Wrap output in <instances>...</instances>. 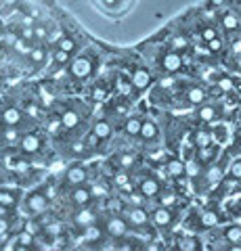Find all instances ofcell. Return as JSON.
<instances>
[{
  "label": "cell",
  "instance_id": "ee69618b",
  "mask_svg": "<svg viewBox=\"0 0 241 251\" xmlns=\"http://www.w3.org/2000/svg\"><path fill=\"white\" fill-rule=\"evenodd\" d=\"M86 140H84V143H80V140H78V143H74L72 145V153L74 155H82V153H86Z\"/></svg>",
  "mask_w": 241,
  "mask_h": 251
},
{
  "label": "cell",
  "instance_id": "8d00e7d4",
  "mask_svg": "<svg viewBox=\"0 0 241 251\" xmlns=\"http://www.w3.org/2000/svg\"><path fill=\"white\" fill-rule=\"evenodd\" d=\"M206 44H208V50H210V52H220V50L224 49V42H222V38H220V36L212 38V40L206 42Z\"/></svg>",
  "mask_w": 241,
  "mask_h": 251
},
{
  "label": "cell",
  "instance_id": "7402d4cb",
  "mask_svg": "<svg viewBox=\"0 0 241 251\" xmlns=\"http://www.w3.org/2000/svg\"><path fill=\"white\" fill-rule=\"evenodd\" d=\"M95 214H92L90 209H80L78 214L74 216V222L78 224V226H82V228H86V226H90V224H95Z\"/></svg>",
  "mask_w": 241,
  "mask_h": 251
},
{
  "label": "cell",
  "instance_id": "91938a15",
  "mask_svg": "<svg viewBox=\"0 0 241 251\" xmlns=\"http://www.w3.org/2000/svg\"><path fill=\"white\" fill-rule=\"evenodd\" d=\"M235 69H237V72H241V54H237V57H235Z\"/></svg>",
  "mask_w": 241,
  "mask_h": 251
},
{
  "label": "cell",
  "instance_id": "ffe728a7",
  "mask_svg": "<svg viewBox=\"0 0 241 251\" xmlns=\"http://www.w3.org/2000/svg\"><path fill=\"white\" fill-rule=\"evenodd\" d=\"M0 203L6 207H17L19 203V193L11 191V188H0Z\"/></svg>",
  "mask_w": 241,
  "mask_h": 251
},
{
  "label": "cell",
  "instance_id": "816d5d0a",
  "mask_svg": "<svg viewBox=\"0 0 241 251\" xmlns=\"http://www.w3.org/2000/svg\"><path fill=\"white\" fill-rule=\"evenodd\" d=\"M128 182H130V178L126 174H118V176H115V184H118V186H126Z\"/></svg>",
  "mask_w": 241,
  "mask_h": 251
},
{
  "label": "cell",
  "instance_id": "5bb4252c",
  "mask_svg": "<svg viewBox=\"0 0 241 251\" xmlns=\"http://www.w3.org/2000/svg\"><path fill=\"white\" fill-rule=\"evenodd\" d=\"M206 99H208V92L201 86H189L187 88V100H189V105H204Z\"/></svg>",
  "mask_w": 241,
  "mask_h": 251
},
{
  "label": "cell",
  "instance_id": "c3c4849f",
  "mask_svg": "<svg viewBox=\"0 0 241 251\" xmlns=\"http://www.w3.org/2000/svg\"><path fill=\"white\" fill-rule=\"evenodd\" d=\"M132 163H134V157L132 155H120V166L122 168H130Z\"/></svg>",
  "mask_w": 241,
  "mask_h": 251
},
{
  "label": "cell",
  "instance_id": "ba28073f",
  "mask_svg": "<svg viewBox=\"0 0 241 251\" xmlns=\"http://www.w3.org/2000/svg\"><path fill=\"white\" fill-rule=\"evenodd\" d=\"M40 147H42V140L40 136H36V134H23L21 140H19V149L26 155H34L40 151Z\"/></svg>",
  "mask_w": 241,
  "mask_h": 251
},
{
  "label": "cell",
  "instance_id": "3957f363",
  "mask_svg": "<svg viewBox=\"0 0 241 251\" xmlns=\"http://www.w3.org/2000/svg\"><path fill=\"white\" fill-rule=\"evenodd\" d=\"M151 222L158 226V228H170V226H172V222H174V211H172V207L160 205L158 209H153Z\"/></svg>",
  "mask_w": 241,
  "mask_h": 251
},
{
  "label": "cell",
  "instance_id": "7bdbcfd3",
  "mask_svg": "<svg viewBox=\"0 0 241 251\" xmlns=\"http://www.w3.org/2000/svg\"><path fill=\"white\" fill-rule=\"evenodd\" d=\"M21 38L23 40H32V38H36V31L32 25H23L21 27Z\"/></svg>",
  "mask_w": 241,
  "mask_h": 251
},
{
  "label": "cell",
  "instance_id": "8992f818",
  "mask_svg": "<svg viewBox=\"0 0 241 251\" xmlns=\"http://www.w3.org/2000/svg\"><path fill=\"white\" fill-rule=\"evenodd\" d=\"M138 193H141L145 199L158 197V195L161 193V182L158 178H153V176H145L141 180V184H138Z\"/></svg>",
  "mask_w": 241,
  "mask_h": 251
},
{
  "label": "cell",
  "instance_id": "6125c7cd",
  "mask_svg": "<svg viewBox=\"0 0 241 251\" xmlns=\"http://www.w3.org/2000/svg\"><path fill=\"white\" fill-rule=\"evenodd\" d=\"M6 2H15V0H6Z\"/></svg>",
  "mask_w": 241,
  "mask_h": 251
},
{
  "label": "cell",
  "instance_id": "f1b7e54d",
  "mask_svg": "<svg viewBox=\"0 0 241 251\" xmlns=\"http://www.w3.org/2000/svg\"><path fill=\"white\" fill-rule=\"evenodd\" d=\"M17 243H19V249H27L34 245V234L27 232V230H21L17 234Z\"/></svg>",
  "mask_w": 241,
  "mask_h": 251
},
{
  "label": "cell",
  "instance_id": "4316f807",
  "mask_svg": "<svg viewBox=\"0 0 241 251\" xmlns=\"http://www.w3.org/2000/svg\"><path fill=\"white\" fill-rule=\"evenodd\" d=\"M141 126L143 122L138 117H128L126 124H124V130H126L128 136H141Z\"/></svg>",
  "mask_w": 241,
  "mask_h": 251
},
{
  "label": "cell",
  "instance_id": "277c9868",
  "mask_svg": "<svg viewBox=\"0 0 241 251\" xmlns=\"http://www.w3.org/2000/svg\"><path fill=\"white\" fill-rule=\"evenodd\" d=\"M92 69H95V65H92V61L88 57H80V59H74L69 63V72H72V75L78 77V80L88 77L92 74Z\"/></svg>",
  "mask_w": 241,
  "mask_h": 251
},
{
  "label": "cell",
  "instance_id": "cb8c5ba5",
  "mask_svg": "<svg viewBox=\"0 0 241 251\" xmlns=\"http://www.w3.org/2000/svg\"><path fill=\"white\" fill-rule=\"evenodd\" d=\"M220 23H222V27L227 29V31H237V29H239V19H237V15L231 13V11L222 13Z\"/></svg>",
  "mask_w": 241,
  "mask_h": 251
},
{
  "label": "cell",
  "instance_id": "83f0119b",
  "mask_svg": "<svg viewBox=\"0 0 241 251\" xmlns=\"http://www.w3.org/2000/svg\"><path fill=\"white\" fill-rule=\"evenodd\" d=\"M92 132L101 138V140H107L111 136V126H109V122H105V120H101V122H97L95 126H92Z\"/></svg>",
  "mask_w": 241,
  "mask_h": 251
},
{
  "label": "cell",
  "instance_id": "2e32d148",
  "mask_svg": "<svg viewBox=\"0 0 241 251\" xmlns=\"http://www.w3.org/2000/svg\"><path fill=\"white\" fill-rule=\"evenodd\" d=\"M0 117H2L4 126H19L21 120H23V113H21V109H17V107H6Z\"/></svg>",
  "mask_w": 241,
  "mask_h": 251
},
{
  "label": "cell",
  "instance_id": "7a4b0ae2",
  "mask_svg": "<svg viewBox=\"0 0 241 251\" xmlns=\"http://www.w3.org/2000/svg\"><path fill=\"white\" fill-rule=\"evenodd\" d=\"M128 228H130V222L126 218H120V216H111L105 222V230L113 239H124L128 234Z\"/></svg>",
  "mask_w": 241,
  "mask_h": 251
},
{
  "label": "cell",
  "instance_id": "bcb514c9",
  "mask_svg": "<svg viewBox=\"0 0 241 251\" xmlns=\"http://www.w3.org/2000/svg\"><path fill=\"white\" fill-rule=\"evenodd\" d=\"M11 230V222H9V218H0V237H4L6 232Z\"/></svg>",
  "mask_w": 241,
  "mask_h": 251
},
{
  "label": "cell",
  "instance_id": "e575fe53",
  "mask_svg": "<svg viewBox=\"0 0 241 251\" xmlns=\"http://www.w3.org/2000/svg\"><path fill=\"white\" fill-rule=\"evenodd\" d=\"M187 46H189V40H187L185 36H174V38H172V42H170V49H172V50H178V52L187 50Z\"/></svg>",
  "mask_w": 241,
  "mask_h": 251
},
{
  "label": "cell",
  "instance_id": "6da1fadb",
  "mask_svg": "<svg viewBox=\"0 0 241 251\" xmlns=\"http://www.w3.org/2000/svg\"><path fill=\"white\" fill-rule=\"evenodd\" d=\"M49 201H51V199L46 197L44 193H40V191L29 193L27 199H26V211H27V214H32V216L44 214L46 207H49Z\"/></svg>",
  "mask_w": 241,
  "mask_h": 251
},
{
  "label": "cell",
  "instance_id": "94428289",
  "mask_svg": "<svg viewBox=\"0 0 241 251\" xmlns=\"http://www.w3.org/2000/svg\"><path fill=\"white\" fill-rule=\"evenodd\" d=\"M103 4H107V6H115V4H118V0H103Z\"/></svg>",
  "mask_w": 241,
  "mask_h": 251
},
{
  "label": "cell",
  "instance_id": "44dd1931",
  "mask_svg": "<svg viewBox=\"0 0 241 251\" xmlns=\"http://www.w3.org/2000/svg\"><path fill=\"white\" fill-rule=\"evenodd\" d=\"M222 174H224V170L218 166V163H216V166H210L206 170V182H208V186L218 184L220 180H222Z\"/></svg>",
  "mask_w": 241,
  "mask_h": 251
},
{
  "label": "cell",
  "instance_id": "b9f144b4",
  "mask_svg": "<svg viewBox=\"0 0 241 251\" xmlns=\"http://www.w3.org/2000/svg\"><path fill=\"white\" fill-rule=\"evenodd\" d=\"M92 99L95 100H105L107 99V90L103 86H95V90H92Z\"/></svg>",
  "mask_w": 241,
  "mask_h": 251
},
{
  "label": "cell",
  "instance_id": "9f6ffc18",
  "mask_svg": "<svg viewBox=\"0 0 241 251\" xmlns=\"http://www.w3.org/2000/svg\"><path fill=\"white\" fill-rule=\"evenodd\" d=\"M9 216H11V207H6L0 203V218H9Z\"/></svg>",
  "mask_w": 241,
  "mask_h": 251
},
{
  "label": "cell",
  "instance_id": "836d02e7",
  "mask_svg": "<svg viewBox=\"0 0 241 251\" xmlns=\"http://www.w3.org/2000/svg\"><path fill=\"white\" fill-rule=\"evenodd\" d=\"M212 132V140L214 143H218V145H222L224 140H227V128L220 124V126H214V130H210Z\"/></svg>",
  "mask_w": 241,
  "mask_h": 251
},
{
  "label": "cell",
  "instance_id": "e0dca14e",
  "mask_svg": "<svg viewBox=\"0 0 241 251\" xmlns=\"http://www.w3.org/2000/svg\"><path fill=\"white\" fill-rule=\"evenodd\" d=\"M176 249H181V251H197V249H201V241L197 237L187 234V237H181L176 241Z\"/></svg>",
  "mask_w": 241,
  "mask_h": 251
},
{
  "label": "cell",
  "instance_id": "f35d334b",
  "mask_svg": "<svg viewBox=\"0 0 241 251\" xmlns=\"http://www.w3.org/2000/svg\"><path fill=\"white\" fill-rule=\"evenodd\" d=\"M46 130H49L51 134H57L59 130H63V124H61V117H59V120H51V122H49V126H46Z\"/></svg>",
  "mask_w": 241,
  "mask_h": 251
},
{
  "label": "cell",
  "instance_id": "d590c367",
  "mask_svg": "<svg viewBox=\"0 0 241 251\" xmlns=\"http://www.w3.org/2000/svg\"><path fill=\"white\" fill-rule=\"evenodd\" d=\"M69 54H72V52L57 49L55 54H53V59H55V65H67V63H69Z\"/></svg>",
  "mask_w": 241,
  "mask_h": 251
},
{
  "label": "cell",
  "instance_id": "ab89813d",
  "mask_svg": "<svg viewBox=\"0 0 241 251\" xmlns=\"http://www.w3.org/2000/svg\"><path fill=\"white\" fill-rule=\"evenodd\" d=\"M216 36H218V31H216L214 27H204V31H201V38H204V42H210V40H212V38H216Z\"/></svg>",
  "mask_w": 241,
  "mask_h": 251
},
{
  "label": "cell",
  "instance_id": "7c38bea8",
  "mask_svg": "<svg viewBox=\"0 0 241 251\" xmlns=\"http://www.w3.org/2000/svg\"><path fill=\"white\" fill-rule=\"evenodd\" d=\"M216 155H218V149H216L214 145H208V147H199L197 151H195V159L199 163H204V166H210L214 159H216Z\"/></svg>",
  "mask_w": 241,
  "mask_h": 251
},
{
  "label": "cell",
  "instance_id": "9c48e42d",
  "mask_svg": "<svg viewBox=\"0 0 241 251\" xmlns=\"http://www.w3.org/2000/svg\"><path fill=\"white\" fill-rule=\"evenodd\" d=\"M149 214L143 209V207H130V209H126V220L130 222V226H136V228H141V226H145L147 222H149Z\"/></svg>",
  "mask_w": 241,
  "mask_h": 251
},
{
  "label": "cell",
  "instance_id": "680465c9",
  "mask_svg": "<svg viewBox=\"0 0 241 251\" xmlns=\"http://www.w3.org/2000/svg\"><path fill=\"white\" fill-rule=\"evenodd\" d=\"M231 50H233V52H235V54H241V38H239V40H237V42H233V46H231Z\"/></svg>",
  "mask_w": 241,
  "mask_h": 251
},
{
  "label": "cell",
  "instance_id": "7dc6e473",
  "mask_svg": "<svg viewBox=\"0 0 241 251\" xmlns=\"http://www.w3.org/2000/svg\"><path fill=\"white\" fill-rule=\"evenodd\" d=\"M229 209H231V214L235 216V218H241V197L237 201H233V205Z\"/></svg>",
  "mask_w": 241,
  "mask_h": 251
},
{
  "label": "cell",
  "instance_id": "1f68e13d",
  "mask_svg": "<svg viewBox=\"0 0 241 251\" xmlns=\"http://www.w3.org/2000/svg\"><path fill=\"white\" fill-rule=\"evenodd\" d=\"M27 57H29V61H32V63H36V65H40V63L46 59V52H44L42 46H36V49H29Z\"/></svg>",
  "mask_w": 241,
  "mask_h": 251
},
{
  "label": "cell",
  "instance_id": "d4e9b609",
  "mask_svg": "<svg viewBox=\"0 0 241 251\" xmlns=\"http://www.w3.org/2000/svg\"><path fill=\"white\" fill-rule=\"evenodd\" d=\"M212 143H214V140H212V132H210V130H197L195 136H193V145H195V149L208 147Z\"/></svg>",
  "mask_w": 241,
  "mask_h": 251
},
{
  "label": "cell",
  "instance_id": "681fc988",
  "mask_svg": "<svg viewBox=\"0 0 241 251\" xmlns=\"http://www.w3.org/2000/svg\"><path fill=\"white\" fill-rule=\"evenodd\" d=\"M34 31H36V38H38V40H42V38L49 36V31H46V27H44V25H36V27H34Z\"/></svg>",
  "mask_w": 241,
  "mask_h": 251
},
{
  "label": "cell",
  "instance_id": "f5cc1de1",
  "mask_svg": "<svg viewBox=\"0 0 241 251\" xmlns=\"http://www.w3.org/2000/svg\"><path fill=\"white\" fill-rule=\"evenodd\" d=\"M109 209H111V211H122V209H124L122 201H120V199H111V201H109Z\"/></svg>",
  "mask_w": 241,
  "mask_h": 251
},
{
  "label": "cell",
  "instance_id": "74e56055",
  "mask_svg": "<svg viewBox=\"0 0 241 251\" xmlns=\"http://www.w3.org/2000/svg\"><path fill=\"white\" fill-rule=\"evenodd\" d=\"M161 205H166V207H172L174 205V203H176V195L174 193H164V195H161Z\"/></svg>",
  "mask_w": 241,
  "mask_h": 251
},
{
  "label": "cell",
  "instance_id": "d6986e66",
  "mask_svg": "<svg viewBox=\"0 0 241 251\" xmlns=\"http://www.w3.org/2000/svg\"><path fill=\"white\" fill-rule=\"evenodd\" d=\"M166 172H168V176H172V178H183V176H187V163L181 159H170L166 166Z\"/></svg>",
  "mask_w": 241,
  "mask_h": 251
},
{
  "label": "cell",
  "instance_id": "ac0fdd59",
  "mask_svg": "<svg viewBox=\"0 0 241 251\" xmlns=\"http://www.w3.org/2000/svg\"><path fill=\"white\" fill-rule=\"evenodd\" d=\"M222 237H224V241H227V243H231V245H237V243H241V224L224 226Z\"/></svg>",
  "mask_w": 241,
  "mask_h": 251
},
{
  "label": "cell",
  "instance_id": "30bf717a",
  "mask_svg": "<svg viewBox=\"0 0 241 251\" xmlns=\"http://www.w3.org/2000/svg\"><path fill=\"white\" fill-rule=\"evenodd\" d=\"M197 224H199V228H204V230L216 228V226L220 224V216L216 214L214 209H204V211H201V214L197 216Z\"/></svg>",
  "mask_w": 241,
  "mask_h": 251
},
{
  "label": "cell",
  "instance_id": "f907efd6",
  "mask_svg": "<svg viewBox=\"0 0 241 251\" xmlns=\"http://www.w3.org/2000/svg\"><path fill=\"white\" fill-rule=\"evenodd\" d=\"M44 195H46V197H49V199H55V197H57L55 186H53V184H46V186H44Z\"/></svg>",
  "mask_w": 241,
  "mask_h": 251
},
{
  "label": "cell",
  "instance_id": "5b68a950",
  "mask_svg": "<svg viewBox=\"0 0 241 251\" xmlns=\"http://www.w3.org/2000/svg\"><path fill=\"white\" fill-rule=\"evenodd\" d=\"M161 67H164V72H168V74L181 72L183 69V54L178 50L170 49L168 52H164V57H161Z\"/></svg>",
  "mask_w": 241,
  "mask_h": 251
},
{
  "label": "cell",
  "instance_id": "db71d44e",
  "mask_svg": "<svg viewBox=\"0 0 241 251\" xmlns=\"http://www.w3.org/2000/svg\"><path fill=\"white\" fill-rule=\"evenodd\" d=\"M99 140H101V138L95 134V132H90L88 138H86V145H88V147H97V145H99Z\"/></svg>",
  "mask_w": 241,
  "mask_h": 251
},
{
  "label": "cell",
  "instance_id": "603a6c76",
  "mask_svg": "<svg viewBox=\"0 0 241 251\" xmlns=\"http://www.w3.org/2000/svg\"><path fill=\"white\" fill-rule=\"evenodd\" d=\"M61 124H63V130H74L78 124H80V115H78L74 109H67L61 115Z\"/></svg>",
  "mask_w": 241,
  "mask_h": 251
},
{
  "label": "cell",
  "instance_id": "e7e4bbea",
  "mask_svg": "<svg viewBox=\"0 0 241 251\" xmlns=\"http://www.w3.org/2000/svg\"><path fill=\"white\" fill-rule=\"evenodd\" d=\"M0 122H2V117H0Z\"/></svg>",
  "mask_w": 241,
  "mask_h": 251
},
{
  "label": "cell",
  "instance_id": "484cf974",
  "mask_svg": "<svg viewBox=\"0 0 241 251\" xmlns=\"http://www.w3.org/2000/svg\"><path fill=\"white\" fill-rule=\"evenodd\" d=\"M158 134H160V130H158V126H155L153 122H143V126H141V138H145V140H155L158 138Z\"/></svg>",
  "mask_w": 241,
  "mask_h": 251
},
{
  "label": "cell",
  "instance_id": "d6a6232c",
  "mask_svg": "<svg viewBox=\"0 0 241 251\" xmlns=\"http://www.w3.org/2000/svg\"><path fill=\"white\" fill-rule=\"evenodd\" d=\"M2 136L6 143H19L21 136H19V132H17V126H6L4 132H2Z\"/></svg>",
  "mask_w": 241,
  "mask_h": 251
},
{
  "label": "cell",
  "instance_id": "f546056e",
  "mask_svg": "<svg viewBox=\"0 0 241 251\" xmlns=\"http://www.w3.org/2000/svg\"><path fill=\"white\" fill-rule=\"evenodd\" d=\"M227 176L231 178V180H235V182H241V157L239 159H235L229 166V172H227Z\"/></svg>",
  "mask_w": 241,
  "mask_h": 251
},
{
  "label": "cell",
  "instance_id": "52a82bcc",
  "mask_svg": "<svg viewBox=\"0 0 241 251\" xmlns=\"http://www.w3.org/2000/svg\"><path fill=\"white\" fill-rule=\"evenodd\" d=\"M88 180V172L84 166H72V168H67L65 172V182L69 186H80L84 184Z\"/></svg>",
  "mask_w": 241,
  "mask_h": 251
},
{
  "label": "cell",
  "instance_id": "be15d7a7",
  "mask_svg": "<svg viewBox=\"0 0 241 251\" xmlns=\"http://www.w3.org/2000/svg\"><path fill=\"white\" fill-rule=\"evenodd\" d=\"M0 40H2V34H0Z\"/></svg>",
  "mask_w": 241,
  "mask_h": 251
},
{
  "label": "cell",
  "instance_id": "8fae6325",
  "mask_svg": "<svg viewBox=\"0 0 241 251\" xmlns=\"http://www.w3.org/2000/svg\"><path fill=\"white\" fill-rule=\"evenodd\" d=\"M218 117H220L218 107H214V105H199V109H197V120L199 122L212 124V122L218 120Z\"/></svg>",
  "mask_w": 241,
  "mask_h": 251
},
{
  "label": "cell",
  "instance_id": "4dcf8cb0",
  "mask_svg": "<svg viewBox=\"0 0 241 251\" xmlns=\"http://www.w3.org/2000/svg\"><path fill=\"white\" fill-rule=\"evenodd\" d=\"M57 49L67 50V52H74L76 50V40H74V38H69V36H61L59 40H57Z\"/></svg>",
  "mask_w": 241,
  "mask_h": 251
},
{
  "label": "cell",
  "instance_id": "60d3db41",
  "mask_svg": "<svg viewBox=\"0 0 241 251\" xmlns=\"http://www.w3.org/2000/svg\"><path fill=\"white\" fill-rule=\"evenodd\" d=\"M26 113L29 117H40V107L36 103H26Z\"/></svg>",
  "mask_w": 241,
  "mask_h": 251
},
{
  "label": "cell",
  "instance_id": "9a60e30c",
  "mask_svg": "<svg viewBox=\"0 0 241 251\" xmlns=\"http://www.w3.org/2000/svg\"><path fill=\"white\" fill-rule=\"evenodd\" d=\"M92 199V191H88L84 184H80V186H74V191H72V201L76 203V205H80V207H84L86 203Z\"/></svg>",
  "mask_w": 241,
  "mask_h": 251
},
{
  "label": "cell",
  "instance_id": "11a10c76",
  "mask_svg": "<svg viewBox=\"0 0 241 251\" xmlns=\"http://www.w3.org/2000/svg\"><path fill=\"white\" fill-rule=\"evenodd\" d=\"M4 163H6V168H9V170H15V168H17V159H15V157H6Z\"/></svg>",
  "mask_w": 241,
  "mask_h": 251
},
{
  "label": "cell",
  "instance_id": "4fadbf2b",
  "mask_svg": "<svg viewBox=\"0 0 241 251\" xmlns=\"http://www.w3.org/2000/svg\"><path fill=\"white\" fill-rule=\"evenodd\" d=\"M130 82L136 90H145L147 86L151 84V74L147 72V69H136V72L130 75Z\"/></svg>",
  "mask_w": 241,
  "mask_h": 251
},
{
  "label": "cell",
  "instance_id": "f6af8a7d",
  "mask_svg": "<svg viewBox=\"0 0 241 251\" xmlns=\"http://www.w3.org/2000/svg\"><path fill=\"white\" fill-rule=\"evenodd\" d=\"M218 88L222 92H233V82L229 80V77H222V80L218 82Z\"/></svg>",
  "mask_w": 241,
  "mask_h": 251
},
{
  "label": "cell",
  "instance_id": "6f0895ef",
  "mask_svg": "<svg viewBox=\"0 0 241 251\" xmlns=\"http://www.w3.org/2000/svg\"><path fill=\"white\" fill-rule=\"evenodd\" d=\"M23 230H27V232H32V234H36V232H38V226H36L34 222H27V224H26V228H23Z\"/></svg>",
  "mask_w": 241,
  "mask_h": 251
}]
</instances>
